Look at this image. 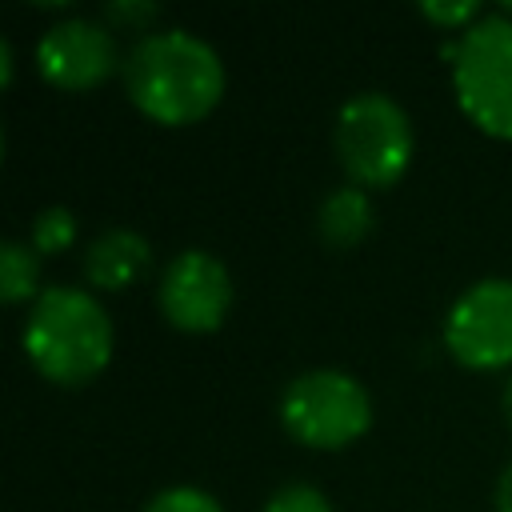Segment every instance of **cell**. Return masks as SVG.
<instances>
[{"label": "cell", "mask_w": 512, "mask_h": 512, "mask_svg": "<svg viewBox=\"0 0 512 512\" xmlns=\"http://www.w3.org/2000/svg\"><path fill=\"white\" fill-rule=\"evenodd\" d=\"M128 100L160 124H192L216 108L224 96L220 52L184 28H164L140 36L124 56Z\"/></svg>", "instance_id": "obj_1"}, {"label": "cell", "mask_w": 512, "mask_h": 512, "mask_svg": "<svg viewBox=\"0 0 512 512\" xmlns=\"http://www.w3.org/2000/svg\"><path fill=\"white\" fill-rule=\"evenodd\" d=\"M24 352L44 380L76 388L108 364L112 320L88 288L52 284L32 300L24 320Z\"/></svg>", "instance_id": "obj_2"}, {"label": "cell", "mask_w": 512, "mask_h": 512, "mask_svg": "<svg viewBox=\"0 0 512 512\" xmlns=\"http://www.w3.org/2000/svg\"><path fill=\"white\" fill-rule=\"evenodd\" d=\"M444 52L452 56V88L464 116L480 132L512 140V16H480Z\"/></svg>", "instance_id": "obj_3"}, {"label": "cell", "mask_w": 512, "mask_h": 512, "mask_svg": "<svg viewBox=\"0 0 512 512\" xmlns=\"http://www.w3.org/2000/svg\"><path fill=\"white\" fill-rule=\"evenodd\" d=\"M336 156L356 188L392 184L412 160V120L388 92H360L336 116Z\"/></svg>", "instance_id": "obj_4"}, {"label": "cell", "mask_w": 512, "mask_h": 512, "mask_svg": "<svg viewBox=\"0 0 512 512\" xmlns=\"http://www.w3.org/2000/svg\"><path fill=\"white\" fill-rule=\"evenodd\" d=\"M280 424L304 448H344L372 424V400L356 376L340 368H312L284 388Z\"/></svg>", "instance_id": "obj_5"}, {"label": "cell", "mask_w": 512, "mask_h": 512, "mask_svg": "<svg viewBox=\"0 0 512 512\" xmlns=\"http://www.w3.org/2000/svg\"><path fill=\"white\" fill-rule=\"evenodd\" d=\"M444 344L468 368H508L512 364V280L484 276L468 284L448 308Z\"/></svg>", "instance_id": "obj_6"}, {"label": "cell", "mask_w": 512, "mask_h": 512, "mask_svg": "<svg viewBox=\"0 0 512 512\" xmlns=\"http://www.w3.org/2000/svg\"><path fill=\"white\" fill-rule=\"evenodd\" d=\"M156 304L164 320L180 332H212L220 328L228 304H232V276L224 260H216L204 248L176 252L156 284Z\"/></svg>", "instance_id": "obj_7"}, {"label": "cell", "mask_w": 512, "mask_h": 512, "mask_svg": "<svg viewBox=\"0 0 512 512\" xmlns=\"http://www.w3.org/2000/svg\"><path fill=\"white\" fill-rule=\"evenodd\" d=\"M36 68L48 84L68 88V92H84V88H96L100 80H108L116 68H124V56H120L108 24L72 16V20L52 24L40 36Z\"/></svg>", "instance_id": "obj_8"}, {"label": "cell", "mask_w": 512, "mask_h": 512, "mask_svg": "<svg viewBox=\"0 0 512 512\" xmlns=\"http://www.w3.org/2000/svg\"><path fill=\"white\" fill-rule=\"evenodd\" d=\"M152 260V248L140 232L132 228H104L88 248H84V280L100 292H120L132 280L144 276Z\"/></svg>", "instance_id": "obj_9"}, {"label": "cell", "mask_w": 512, "mask_h": 512, "mask_svg": "<svg viewBox=\"0 0 512 512\" xmlns=\"http://www.w3.org/2000/svg\"><path fill=\"white\" fill-rule=\"evenodd\" d=\"M372 200H368V192L364 188H356V184H340V188H332L324 200H320V208H316V232L332 244V248H352V244H360L368 232H372Z\"/></svg>", "instance_id": "obj_10"}, {"label": "cell", "mask_w": 512, "mask_h": 512, "mask_svg": "<svg viewBox=\"0 0 512 512\" xmlns=\"http://www.w3.org/2000/svg\"><path fill=\"white\" fill-rule=\"evenodd\" d=\"M40 252L32 244H20V240H8L0 248V296L8 304H20V300H36V284H40Z\"/></svg>", "instance_id": "obj_11"}, {"label": "cell", "mask_w": 512, "mask_h": 512, "mask_svg": "<svg viewBox=\"0 0 512 512\" xmlns=\"http://www.w3.org/2000/svg\"><path fill=\"white\" fill-rule=\"evenodd\" d=\"M72 240H76V216H72L68 208H44V212L32 220V236H28V244H32L40 256L64 252Z\"/></svg>", "instance_id": "obj_12"}, {"label": "cell", "mask_w": 512, "mask_h": 512, "mask_svg": "<svg viewBox=\"0 0 512 512\" xmlns=\"http://www.w3.org/2000/svg\"><path fill=\"white\" fill-rule=\"evenodd\" d=\"M144 512H224V508H220V500L212 492L192 488V484H176V488L156 492L144 504Z\"/></svg>", "instance_id": "obj_13"}, {"label": "cell", "mask_w": 512, "mask_h": 512, "mask_svg": "<svg viewBox=\"0 0 512 512\" xmlns=\"http://www.w3.org/2000/svg\"><path fill=\"white\" fill-rule=\"evenodd\" d=\"M264 512H332V504H328V496L320 488L300 484V480H288V484H280L268 496Z\"/></svg>", "instance_id": "obj_14"}, {"label": "cell", "mask_w": 512, "mask_h": 512, "mask_svg": "<svg viewBox=\"0 0 512 512\" xmlns=\"http://www.w3.org/2000/svg\"><path fill=\"white\" fill-rule=\"evenodd\" d=\"M104 16H108V24H116V28L144 32V28L160 16V8H156L152 0H112V4L104 8ZM144 36H148V32H144Z\"/></svg>", "instance_id": "obj_15"}, {"label": "cell", "mask_w": 512, "mask_h": 512, "mask_svg": "<svg viewBox=\"0 0 512 512\" xmlns=\"http://www.w3.org/2000/svg\"><path fill=\"white\" fill-rule=\"evenodd\" d=\"M420 12L432 20V24H440V28H468V24H476L480 20V4H472V0H460V4H444V0H424L420 4Z\"/></svg>", "instance_id": "obj_16"}, {"label": "cell", "mask_w": 512, "mask_h": 512, "mask_svg": "<svg viewBox=\"0 0 512 512\" xmlns=\"http://www.w3.org/2000/svg\"><path fill=\"white\" fill-rule=\"evenodd\" d=\"M496 512H512V464L496 480Z\"/></svg>", "instance_id": "obj_17"}, {"label": "cell", "mask_w": 512, "mask_h": 512, "mask_svg": "<svg viewBox=\"0 0 512 512\" xmlns=\"http://www.w3.org/2000/svg\"><path fill=\"white\" fill-rule=\"evenodd\" d=\"M0 80L4 84L12 80V44L8 40H0Z\"/></svg>", "instance_id": "obj_18"}, {"label": "cell", "mask_w": 512, "mask_h": 512, "mask_svg": "<svg viewBox=\"0 0 512 512\" xmlns=\"http://www.w3.org/2000/svg\"><path fill=\"white\" fill-rule=\"evenodd\" d=\"M504 416H508V424H512V380L504 384Z\"/></svg>", "instance_id": "obj_19"}, {"label": "cell", "mask_w": 512, "mask_h": 512, "mask_svg": "<svg viewBox=\"0 0 512 512\" xmlns=\"http://www.w3.org/2000/svg\"><path fill=\"white\" fill-rule=\"evenodd\" d=\"M500 12H504V16H512V0H508V4H500Z\"/></svg>", "instance_id": "obj_20"}]
</instances>
